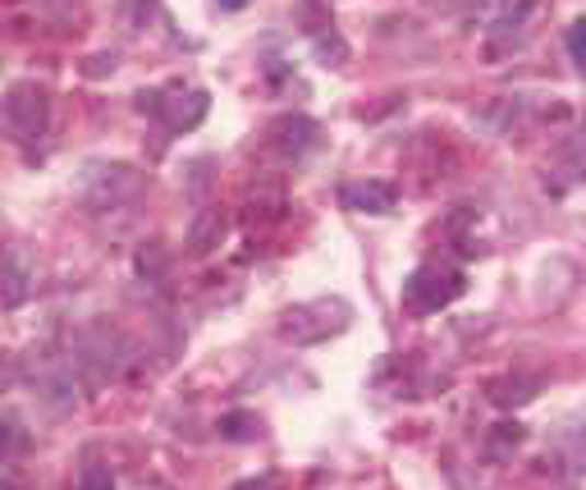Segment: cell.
Returning <instances> with one entry per match:
<instances>
[{
    "mask_svg": "<svg viewBox=\"0 0 586 490\" xmlns=\"http://www.w3.org/2000/svg\"><path fill=\"white\" fill-rule=\"evenodd\" d=\"M348 321H353V307L344 298H317V303L289 307V312L279 317V334L294 344H321L330 334L348 330Z\"/></svg>",
    "mask_w": 586,
    "mask_h": 490,
    "instance_id": "cell-1",
    "label": "cell"
},
{
    "mask_svg": "<svg viewBox=\"0 0 586 490\" xmlns=\"http://www.w3.org/2000/svg\"><path fill=\"white\" fill-rule=\"evenodd\" d=\"M463 285H468L463 271L426 262V266H417L413 275H407V303L422 307V312H440V307H449L458 294H463Z\"/></svg>",
    "mask_w": 586,
    "mask_h": 490,
    "instance_id": "cell-2",
    "label": "cell"
},
{
    "mask_svg": "<svg viewBox=\"0 0 586 490\" xmlns=\"http://www.w3.org/2000/svg\"><path fill=\"white\" fill-rule=\"evenodd\" d=\"M46 111H50L46 88H37V83H14L10 96H5V128H10L19 143H28V138H37L42 128H46Z\"/></svg>",
    "mask_w": 586,
    "mask_h": 490,
    "instance_id": "cell-3",
    "label": "cell"
},
{
    "mask_svg": "<svg viewBox=\"0 0 586 490\" xmlns=\"http://www.w3.org/2000/svg\"><path fill=\"white\" fill-rule=\"evenodd\" d=\"M340 202L348 206V212H358V216H390L399 206V189L386 184V179H358V184L340 189Z\"/></svg>",
    "mask_w": 586,
    "mask_h": 490,
    "instance_id": "cell-4",
    "label": "cell"
},
{
    "mask_svg": "<svg viewBox=\"0 0 586 490\" xmlns=\"http://www.w3.org/2000/svg\"><path fill=\"white\" fill-rule=\"evenodd\" d=\"M225 229H229V216L220 212V206H207V212H202V216L193 220V229H188V248H193V252H211V248H220Z\"/></svg>",
    "mask_w": 586,
    "mask_h": 490,
    "instance_id": "cell-5",
    "label": "cell"
},
{
    "mask_svg": "<svg viewBox=\"0 0 586 490\" xmlns=\"http://www.w3.org/2000/svg\"><path fill=\"white\" fill-rule=\"evenodd\" d=\"M220 435H229V441H257V435H262L257 412H225V418H220Z\"/></svg>",
    "mask_w": 586,
    "mask_h": 490,
    "instance_id": "cell-6",
    "label": "cell"
},
{
    "mask_svg": "<svg viewBox=\"0 0 586 490\" xmlns=\"http://www.w3.org/2000/svg\"><path fill=\"white\" fill-rule=\"evenodd\" d=\"M518 445H522V426H518V422H499L486 449H491V458H504L508 449H518Z\"/></svg>",
    "mask_w": 586,
    "mask_h": 490,
    "instance_id": "cell-7",
    "label": "cell"
},
{
    "mask_svg": "<svg viewBox=\"0 0 586 490\" xmlns=\"http://www.w3.org/2000/svg\"><path fill=\"white\" fill-rule=\"evenodd\" d=\"M527 390H531V380H522V376L495 380V385H491V399H495V403H527V399H531Z\"/></svg>",
    "mask_w": 586,
    "mask_h": 490,
    "instance_id": "cell-8",
    "label": "cell"
},
{
    "mask_svg": "<svg viewBox=\"0 0 586 490\" xmlns=\"http://www.w3.org/2000/svg\"><path fill=\"white\" fill-rule=\"evenodd\" d=\"M79 490H115V472L92 463V468H83V477H79Z\"/></svg>",
    "mask_w": 586,
    "mask_h": 490,
    "instance_id": "cell-9",
    "label": "cell"
},
{
    "mask_svg": "<svg viewBox=\"0 0 586 490\" xmlns=\"http://www.w3.org/2000/svg\"><path fill=\"white\" fill-rule=\"evenodd\" d=\"M568 50H573V60L582 65V73H586V14L568 29Z\"/></svg>",
    "mask_w": 586,
    "mask_h": 490,
    "instance_id": "cell-10",
    "label": "cell"
},
{
    "mask_svg": "<svg viewBox=\"0 0 586 490\" xmlns=\"http://www.w3.org/2000/svg\"><path fill=\"white\" fill-rule=\"evenodd\" d=\"M14 445H23L19 418H14V412H5V418H0V449H14Z\"/></svg>",
    "mask_w": 586,
    "mask_h": 490,
    "instance_id": "cell-11",
    "label": "cell"
},
{
    "mask_svg": "<svg viewBox=\"0 0 586 490\" xmlns=\"http://www.w3.org/2000/svg\"><path fill=\"white\" fill-rule=\"evenodd\" d=\"M234 490H279V486H275V477H252V481H239Z\"/></svg>",
    "mask_w": 586,
    "mask_h": 490,
    "instance_id": "cell-12",
    "label": "cell"
},
{
    "mask_svg": "<svg viewBox=\"0 0 586 490\" xmlns=\"http://www.w3.org/2000/svg\"><path fill=\"white\" fill-rule=\"evenodd\" d=\"M248 0H220V10H243Z\"/></svg>",
    "mask_w": 586,
    "mask_h": 490,
    "instance_id": "cell-13",
    "label": "cell"
},
{
    "mask_svg": "<svg viewBox=\"0 0 586 490\" xmlns=\"http://www.w3.org/2000/svg\"><path fill=\"white\" fill-rule=\"evenodd\" d=\"M0 490H14V486H10V481H5V486H0Z\"/></svg>",
    "mask_w": 586,
    "mask_h": 490,
    "instance_id": "cell-14",
    "label": "cell"
}]
</instances>
